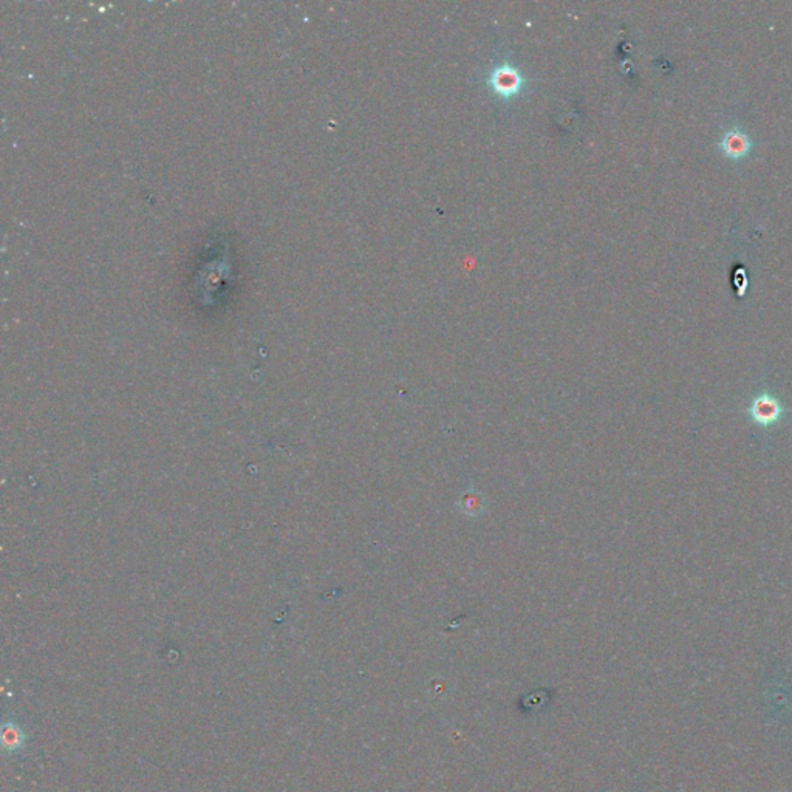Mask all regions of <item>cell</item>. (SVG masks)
Wrapping results in <instances>:
<instances>
[{
    "label": "cell",
    "instance_id": "cell-1",
    "mask_svg": "<svg viewBox=\"0 0 792 792\" xmlns=\"http://www.w3.org/2000/svg\"><path fill=\"white\" fill-rule=\"evenodd\" d=\"M752 148V141L746 133H743L738 127H734L726 132V135L721 139V150L724 155L729 158L738 159L741 157H746Z\"/></svg>",
    "mask_w": 792,
    "mask_h": 792
},
{
    "label": "cell",
    "instance_id": "cell-2",
    "mask_svg": "<svg viewBox=\"0 0 792 792\" xmlns=\"http://www.w3.org/2000/svg\"><path fill=\"white\" fill-rule=\"evenodd\" d=\"M497 89L500 90H514L517 87V81H516V75L514 73H498L497 75Z\"/></svg>",
    "mask_w": 792,
    "mask_h": 792
},
{
    "label": "cell",
    "instance_id": "cell-3",
    "mask_svg": "<svg viewBox=\"0 0 792 792\" xmlns=\"http://www.w3.org/2000/svg\"><path fill=\"white\" fill-rule=\"evenodd\" d=\"M5 734L11 735V740L5 741V744H11L12 749H15V748L17 746V744H19V741H21V740H19V737H17L19 730H17V729H11V730H10V729H6V728H5Z\"/></svg>",
    "mask_w": 792,
    "mask_h": 792
}]
</instances>
